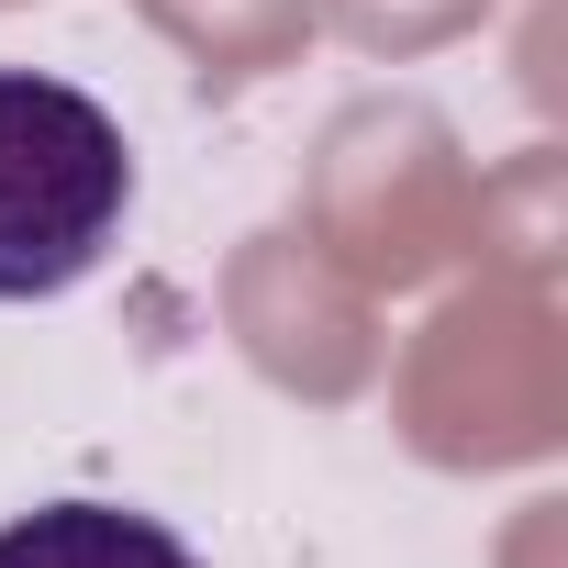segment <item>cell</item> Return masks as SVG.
<instances>
[{
    "label": "cell",
    "instance_id": "6da1fadb",
    "mask_svg": "<svg viewBox=\"0 0 568 568\" xmlns=\"http://www.w3.org/2000/svg\"><path fill=\"white\" fill-rule=\"evenodd\" d=\"M123 212H134L123 123L90 90L0 57V302L79 291V278L112 256Z\"/></svg>",
    "mask_w": 568,
    "mask_h": 568
},
{
    "label": "cell",
    "instance_id": "7a4b0ae2",
    "mask_svg": "<svg viewBox=\"0 0 568 568\" xmlns=\"http://www.w3.org/2000/svg\"><path fill=\"white\" fill-rule=\"evenodd\" d=\"M0 568H201V546L134 501H45L0 524Z\"/></svg>",
    "mask_w": 568,
    "mask_h": 568
}]
</instances>
